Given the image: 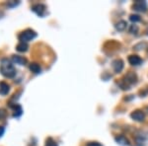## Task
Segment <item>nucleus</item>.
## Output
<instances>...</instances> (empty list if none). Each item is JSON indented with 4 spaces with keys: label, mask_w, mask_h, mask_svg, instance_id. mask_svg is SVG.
Segmentation results:
<instances>
[{
    "label": "nucleus",
    "mask_w": 148,
    "mask_h": 146,
    "mask_svg": "<svg viewBox=\"0 0 148 146\" xmlns=\"http://www.w3.org/2000/svg\"><path fill=\"white\" fill-rule=\"evenodd\" d=\"M45 146H58V144H57V143L53 139H52V138L49 137V138H47V139L46 145H45Z\"/></svg>",
    "instance_id": "obj_18"
},
{
    "label": "nucleus",
    "mask_w": 148,
    "mask_h": 146,
    "mask_svg": "<svg viewBox=\"0 0 148 146\" xmlns=\"http://www.w3.org/2000/svg\"><path fill=\"white\" fill-rule=\"evenodd\" d=\"M114 140H116V142L118 143V144H120L121 146H128V145H130V141H128L127 138H126L125 136H123V135L116 136Z\"/></svg>",
    "instance_id": "obj_10"
},
{
    "label": "nucleus",
    "mask_w": 148,
    "mask_h": 146,
    "mask_svg": "<svg viewBox=\"0 0 148 146\" xmlns=\"http://www.w3.org/2000/svg\"><path fill=\"white\" fill-rule=\"evenodd\" d=\"M0 72L4 77L13 78L16 75V69L14 67L12 61L7 58H4L1 60V64H0Z\"/></svg>",
    "instance_id": "obj_1"
},
{
    "label": "nucleus",
    "mask_w": 148,
    "mask_h": 146,
    "mask_svg": "<svg viewBox=\"0 0 148 146\" xmlns=\"http://www.w3.org/2000/svg\"><path fill=\"white\" fill-rule=\"evenodd\" d=\"M138 26L137 25H135V24H132V25H130V33H131V34H135L136 35L137 33H138Z\"/></svg>",
    "instance_id": "obj_17"
},
{
    "label": "nucleus",
    "mask_w": 148,
    "mask_h": 146,
    "mask_svg": "<svg viewBox=\"0 0 148 146\" xmlns=\"http://www.w3.org/2000/svg\"><path fill=\"white\" fill-rule=\"evenodd\" d=\"M32 10L33 12H35L38 16H40V17H45L47 14V7L45 6L44 4H36V5L33 6Z\"/></svg>",
    "instance_id": "obj_5"
},
{
    "label": "nucleus",
    "mask_w": 148,
    "mask_h": 146,
    "mask_svg": "<svg viewBox=\"0 0 148 146\" xmlns=\"http://www.w3.org/2000/svg\"><path fill=\"white\" fill-rule=\"evenodd\" d=\"M30 70L32 71V72H34V73H40V66L39 65L38 63H36V62H33V63H31L30 64Z\"/></svg>",
    "instance_id": "obj_14"
},
{
    "label": "nucleus",
    "mask_w": 148,
    "mask_h": 146,
    "mask_svg": "<svg viewBox=\"0 0 148 146\" xmlns=\"http://www.w3.org/2000/svg\"><path fill=\"white\" fill-rule=\"evenodd\" d=\"M6 111L5 110H3V109H0V119H4L6 117Z\"/></svg>",
    "instance_id": "obj_20"
},
{
    "label": "nucleus",
    "mask_w": 148,
    "mask_h": 146,
    "mask_svg": "<svg viewBox=\"0 0 148 146\" xmlns=\"http://www.w3.org/2000/svg\"><path fill=\"white\" fill-rule=\"evenodd\" d=\"M128 62H130L131 65L138 66L142 63V59L138 56H128Z\"/></svg>",
    "instance_id": "obj_9"
},
{
    "label": "nucleus",
    "mask_w": 148,
    "mask_h": 146,
    "mask_svg": "<svg viewBox=\"0 0 148 146\" xmlns=\"http://www.w3.org/2000/svg\"><path fill=\"white\" fill-rule=\"evenodd\" d=\"M86 146H103L101 143L99 142H95V141H92V142H88Z\"/></svg>",
    "instance_id": "obj_19"
},
{
    "label": "nucleus",
    "mask_w": 148,
    "mask_h": 146,
    "mask_svg": "<svg viewBox=\"0 0 148 146\" xmlns=\"http://www.w3.org/2000/svg\"><path fill=\"white\" fill-rule=\"evenodd\" d=\"M10 91V86L5 82H0V95L6 96Z\"/></svg>",
    "instance_id": "obj_12"
},
{
    "label": "nucleus",
    "mask_w": 148,
    "mask_h": 146,
    "mask_svg": "<svg viewBox=\"0 0 148 146\" xmlns=\"http://www.w3.org/2000/svg\"><path fill=\"white\" fill-rule=\"evenodd\" d=\"M130 20L131 21L132 23H136V22H139L140 20H141V17H140L139 15H137V14H131L130 16Z\"/></svg>",
    "instance_id": "obj_16"
},
{
    "label": "nucleus",
    "mask_w": 148,
    "mask_h": 146,
    "mask_svg": "<svg viewBox=\"0 0 148 146\" xmlns=\"http://www.w3.org/2000/svg\"><path fill=\"white\" fill-rule=\"evenodd\" d=\"M36 37H37V33L35 31L28 29V30L24 31L19 35V40H21V42H26L27 44L28 42L34 40Z\"/></svg>",
    "instance_id": "obj_3"
},
{
    "label": "nucleus",
    "mask_w": 148,
    "mask_h": 146,
    "mask_svg": "<svg viewBox=\"0 0 148 146\" xmlns=\"http://www.w3.org/2000/svg\"><path fill=\"white\" fill-rule=\"evenodd\" d=\"M28 45L26 44V42H20V44L17 45V47H16V49L19 51V52H25L28 51Z\"/></svg>",
    "instance_id": "obj_15"
},
{
    "label": "nucleus",
    "mask_w": 148,
    "mask_h": 146,
    "mask_svg": "<svg viewBox=\"0 0 148 146\" xmlns=\"http://www.w3.org/2000/svg\"><path fill=\"white\" fill-rule=\"evenodd\" d=\"M130 117H131V119H132L133 121H139V123L143 121H144V119H145L144 112H143L142 111H140V110H136V111L132 112L130 114Z\"/></svg>",
    "instance_id": "obj_6"
},
{
    "label": "nucleus",
    "mask_w": 148,
    "mask_h": 146,
    "mask_svg": "<svg viewBox=\"0 0 148 146\" xmlns=\"http://www.w3.org/2000/svg\"><path fill=\"white\" fill-rule=\"evenodd\" d=\"M146 45H147V44H145V42H144V44H138V45H135V47H133V49H136V51H137V49H138V47H146Z\"/></svg>",
    "instance_id": "obj_21"
},
{
    "label": "nucleus",
    "mask_w": 148,
    "mask_h": 146,
    "mask_svg": "<svg viewBox=\"0 0 148 146\" xmlns=\"http://www.w3.org/2000/svg\"><path fill=\"white\" fill-rule=\"evenodd\" d=\"M11 108L14 110V114H13V117L14 118H19L21 114H23V110H22V107L20 105H11Z\"/></svg>",
    "instance_id": "obj_11"
},
{
    "label": "nucleus",
    "mask_w": 148,
    "mask_h": 146,
    "mask_svg": "<svg viewBox=\"0 0 148 146\" xmlns=\"http://www.w3.org/2000/svg\"><path fill=\"white\" fill-rule=\"evenodd\" d=\"M126 25H127V23H126L125 20H121L114 25V27H116V29L119 31V32H123V31L125 30Z\"/></svg>",
    "instance_id": "obj_13"
},
{
    "label": "nucleus",
    "mask_w": 148,
    "mask_h": 146,
    "mask_svg": "<svg viewBox=\"0 0 148 146\" xmlns=\"http://www.w3.org/2000/svg\"><path fill=\"white\" fill-rule=\"evenodd\" d=\"M137 82V76L134 72H128L123 79V81L120 83L121 87L123 90H128L130 86L135 84Z\"/></svg>",
    "instance_id": "obj_2"
},
{
    "label": "nucleus",
    "mask_w": 148,
    "mask_h": 146,
    "mask_svg": "<svg viewBox=\"0 0 148 146\" xmlns=\"http://www.w3.org/2000/svg\"><path fill=\"white\" fill-rule=\"evenodd\" d=\"M4 132H5V128H4L3 126H0V137L3 136Z\"/></svg>",
    "instance_id": "obj_22"
},
{
    "label": "nucleus",
    "mask_w": 148,
    "mask_h": 146,
    "mask_svg": "<svg viewBox=\"0 0 148 146\" xmlns=\"http://www.w3.org/2000/svg\"><path fill=\"white\" fill-rule=\"evenodd\" d=\"M12 62L18 64V65H26L28 60H27V58H25L24 56L14 54V56H12Z\"/></svg>",
    "instance_id": "obj_7"
},
{
    "label": "nucleus",
    "mask_w": 148,
    "mask_h": 146,
    "mask_svg": "<svg viewBox=\"0 0 148 146\" xmlns=\"http://www.w3.org/2000/svg\"><path fill=\"white\" fill-rule=\"evenodd\" d=\"M133 10L137 11V12H141V13H144V12L147 11L148 9V5L146 1H141V0H137L133 3L132 5Z\"/></svg>",
    "instance_id": "obj_4"
},
{
    "label": "nucleus",
    "mask_w": 148,
    "mask_h": 146,
    "mask_svg": "<svg viewBox=\"0 0 148 146\" xmlns=\"http://www.w3.org/2000/svg\"><path fill=\"white\" fill-rule=\"evenodd\" d=\"M123 66H125V64H123V61L121 59H116V60L113 61V68L116 73L121 72L123 69Z\"/></svg>",
    "instance_id": "obj_8"
}]
</instances>
